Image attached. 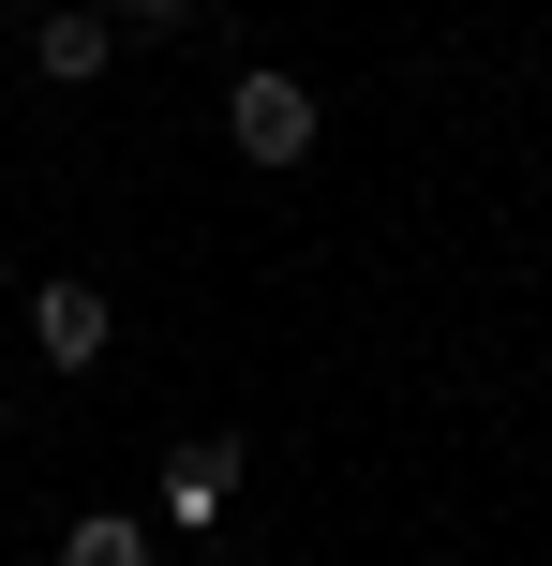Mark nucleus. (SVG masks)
I'll use <instances>...</instances> for the list:
<instances>
[{
    "label": "nucleus",
    "instance_id": "4",
    "mask_svg": "<svg viewBox=\"0 0 552 566\" xmlns=\"http://www.w3.org/2000/svg\"><path fill=\"white\" fill-rule=\"evenodd\" d=\"M60 566H149V522L135 507H90L75 537H60Z\"/></svg>",
    "mask_w": 552,
    "mask_h": 566
},
{
    "label": "nucleus",
    "instance_id": "6",
    "mask_svg": "<svg viewBox=\"0 0 552 566\" xmlns=\"http://www.w3.org/2000/svg\"><path fill=\"white\" fill-rule=\"evenodd\" d=\"M105 15H149V30H165V15H179V0H105Z\"/></svg>",
    "mask_w": 552,
    "mask_h": 566
},
{
    "label": "nucleus",
    "instance_id": "1",
    "mask_svg": "<svg viewBox=\"0 0 552 566\" xmlns=\"http://www.w3.org/2000/svg\"><path fill=\"white\" fill-rule=\"evenodd\" d=\"M225 149H239V165H299V149H314V90L254 60V75L225 90Z\"/></svg>",
    "mask_w": 552,
    "mask_h": 566
},
{
    "label": "nucleus",
    "instance_id": "7",
    "mask_svg": "<svg viewBox=\"0 0 552 566\" xmlns=\"http://www.w3.org/2000/svg\"><path fill=\"white\" fill-rule=\"evenodd\" d=\"M0 283H15V269H0Z\"/></svg>",
    "mask_w": 552,
    "mask_h": 566
},
{
    "label": "nucleus",
    "instance_id": "5",
    "mask_svg": "<svg viewBox=\"0 0 552 566\" xmlns=\"http://www.w3.org/2000/svg\"><path fill=\"white\" fill-rule=\"evenodd\" d=\"M225 492H239V448H179V492H165L179 522H209V507H225Z\"/></svg>",
    "mask_w": 552,
    "mask_h": 566
},
{
    "label": "nucleus",
    "instance_id": "2",
    "mask_svg": "<svg viewBox=\"0 0 552 566\" xmlns=\"http://www.w3.org/2000/svg\"><path fill=\"white\" fill-rule=\"evenodd\" d=\"M30 358L90 373V358H105V298H90V283H30Z\"/></svg>",
    "mask_w": 552,
    "mask_h": 566
},
{
    "label": "nucleus",
    "instance_id": "3",
    "mask_svg": "<svg viewBox=\"0 0 552 566\" xmlns=\"http://www.w3.org/2000/svg\"><path fill=\"white\" fill-rule=\"evenodd\" d=\"M30 60H45L60 90H90V75H105V15H75V0H60V15H30Z\"/></svg>",
    "mask_w": 552,
    "mask_h": 566
}]
</instances>
